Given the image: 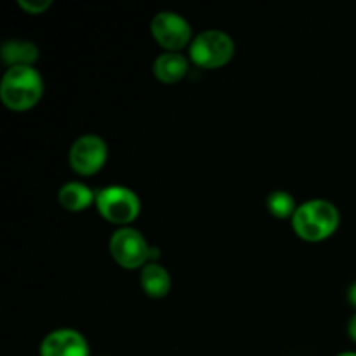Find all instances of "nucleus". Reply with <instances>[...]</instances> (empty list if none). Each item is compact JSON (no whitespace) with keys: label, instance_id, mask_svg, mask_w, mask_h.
Here are the masks:
<instances>
[{"label":"nucleus","instance_id":"obj_1","mask_svg":"<svg viewBox=\"0 0 356 356\" xmlns=\"http://www.w3.org/2000/svg\"><path fill=\"white\" fill-rule=\"evenodd\" d=\"M291 221L292 229L299 238L309 243H318L330 238L337 232L341 214L332 202L313 198L298 205Z\"/></svg>","mask_w":356,"mask_h":356},{"label":"nucleus","instance_id":"obj_2","mask_svg":"<svg viewBox=\"0 0 356 356\" xmlns=\"http://www.w3.org/2000/svg\"><path fill=\"white\" fill-rule=\"evenodd\" d=\"M44 96V79L35 66L7 68L0 82V99L10 111H28Z\"/></svg>","mask_w":356,"mask_h":356},{"label":"nucleus","instance_id":"obj_3","mask_svg":"<svg viewBox=\"0 0 356 356\" xmlns=\"http://www.w3.org/2000/svg\"><path fill=\"white\" fill-rule=\"evenodd\" d=\"M188 56L195 66L204 70H218L228 65L235 56V40L222 30H204L195 35L188 47Z\"/></svg>","mask_w":356,"mask_h":356},{"label":"nucleus","instance_id":"obj_4","mask_svg":"<svg viewBox=\"0 0 356 356\" xmlns=\"http://www.w3.org/2000/svg\"><path fill=\"white\" fill-rule=\"evenodd\" d=\"M96 209L104 221L124 228L131 226L141 214V200L131 188L113 184L96 191Z\"/></svg>","mask_w":356,"mask_h":356},{"label":"nucleus","instance_id":"obj_5","mask_svg":"<svg viewBox=\"0 0 356 356\" xmlns=\"http://www.w3.org/2000/svg\"><path fill=\"white\" fill-rule=\"evenodd\" d=\"M108 249L115 263L124 270H141L152 261L153 247L146 242L145 235L132 226L115 229Z\"/></svg>","mask_w":356,"mask_h":356},{"label":"nucleus","instance_id":"obj_6","mask_svg":"<svg viewBox=\"0 0 356 356\" xmlns=\"http://www.w3.org/2000/svg\"><path fill=\"white\" fill-rule=\"evenodd\" d=\"M149 31L163 52H181L193 42V30L188 19L172 10H160L149 23Z\"/></svg>","mask_w":356,"mask_h":356},{"label":"nucleus","instance_id":"obj_7","mask_svg":"<svg viewBox=\"0 0 356 356\" xmlns=\"http://www.w3.org/2000/svg\"><path fill=\"white\" fill-rule=\"evenodd\" d=\"M108 160V145L101 136L83 134L73 141L68 152V163L73 172L89 177L99 172Z\"/></svg>","mask_w":356,"mask_h":356},{"label":"nucleus","instance_id":"obj_8","mask_svg":"<svg viewBox=\"0 0 356 356\" xmlns=\"http://www.w3.org/2000/svg\"><path fill=\"white\" fill-rule=\"evenodd\" d=\"M40 356H89L86 336L75 329H56L42 339Z\"/></svg>","mask_w":356,"mask_h":356},{"label":"nucleus","instance_id":"obj_9","mask_svg":"<svg viewBox=\"0 0 356 356\" xmlns=\"http://www.w3.org/2000/svg\"><path fill=\"white\" fill-rule=\"evenodd\" d=\"M190 58L183 56L181 52H162L153 61V75L159 82L172 86L181 82L190 72Z\"/></svg>","mask_w":356,"mask_h":356},{"label":"nucleus","instance_id":"obj_10","mask_svg":"<svg viewBox=\"0 0 356 356\" xmlns=\"http://www.w3.org/2000/svg\"><path fill=\"white\" fill-rule=\"evenodd\" d=\"M139 284L143 292L152 299H162L170 292V273L159 261H149L139 270Z\"/></svg>","mask_w":356,"mask_h":356},{"label":"nucleus","instance_id":"obj_11","mask_svg":"<svg viewBox=\"0 0 356 356\" xmlns=\"http://www.w3.org/2000/svg\"><path fill=\"white\" fill-rule=\"evenodd\" d=\"M0 56L7 68L16 66H33L38 61V45L31 40H21V38H10L2 44Z\"/></svg>","mask_w":356,"mask_h":356},{"label":"nucleus","instance_id":"obj_12","mask_svg":"<svg viewBox=\"0 0 356 356\" xmlns=\"http://www.w3.org/2000/svg\"><path fill=\"white\" fill-rule=\"evenodd\" d=\"M58 202L65 211L82 212L96 204V191L80 181H68L59 188Z\"/></svg>","mask_w":356,"mask_h":356},{"label":"nucleus","instance_id":"obj_13","mask_svg":"<svg viewBox=\"0 0 356 356\" xmlns=\"http://www.w3.org/2000/svg\"><path fill=\"white\" fill-rule=\"evenodd\" d=\"M266 207L270 214L277 219H292L298 204L289 191L277 190L271 191L266 197Z\"/></svg>","mask_w":356,"mask_h":356},{"label":"nucleus","instance_id":"obj_14","mask_svg":"<svg viewBox=\"0 0 356 356\" xmlns=\"http://www.w3.org/2000/svg\"><path fill=\"white\" fill-rule=\"evenodd\" d=\"M17 6L24 13L31 14V16H38V14H44L52 6V2L51 0H17Z\"/></svg>","mask_w":356,"mask_h":356},{"label":"nucleus","instance_id":"obj_15","mask_svg":"<svg viewBox=\"0 0 356 356\" xmlns=\"http://www.w3.org/2000/svg\"><path fill=\"white\" fill-rule=\"evenodd\" d=\"M348 336H350V339L356 344V313L351 316L350 323H348Z\"/></svg>","mask_w":356,"mask_h":356},{"label":"nucleus","instance_id":"obj_16","mask_svg":"<svg viewBox=\"0 0 356 356\" xmlns=\"http://www.w3.org/2000/svg\"><path fill=\"white\" fill-rule=\"evenodd\" d=\"M348 301H350V305L356 308V282L355 284L350 285V289H348Z\"/></svg>","mask_w":356,"mask_h":356},{"label":"nucleus","instance_id":"obj_17","mask_svg":"<svg viewBox=\"0 0 356 356\" xmlns=\"http://www.w3.org/2000/svg\"><path fill=\"white\" fill-rule=\"evenodd\" d=\"M337 356H356V351H344V353H339Z\"/></svg>","mask_w":356,"mask_h":356}]
</instances>
